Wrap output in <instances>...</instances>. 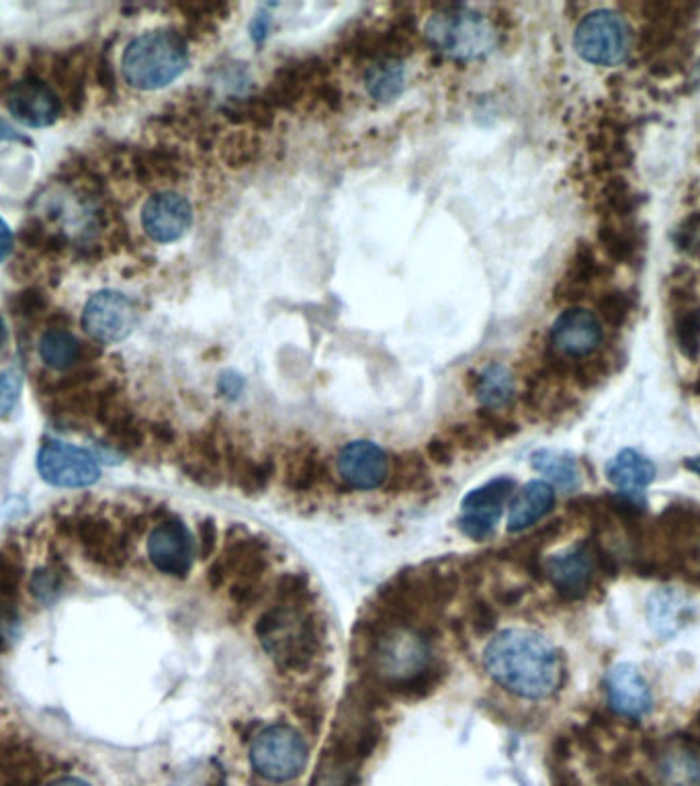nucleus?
Wrapping results in <instances>:
<instances>
[{"instance_id":"obj_57","label":"nucleus","mask_w":700,"mask_h":786,"mask_svg":"<svg viewBox=\"0 0 700 786\" xmlns=\"http://www.w3.org/2000/svg\"><path fill=\"white\" fill-rule=\"evenodd\" d=\"M4 339H7V330H4V322H2V318H0V349H2V344H4Z\"/></svg>"},{"instance_id":"obj_47","label":"nucleus","mask_w":700,"mask_h":786,"mask_svg":"<svg viewBox=\"0 0 700 786\" xmlns=\"http://www.w3.org/2000/svg\"><path fill=\"white\" fill-rule=\"evenodd\" d=\"M242 387H244V381H242V377L236 375V373H223L218 384L219 394H221L223 398H230V400L240 396Z\"/></svg>"},{"instance_id":"obj_26","label":"nucleus","mask_w":700,"mask_h":786,"mask_svg":"<svg viewBox=\"0 0 700 786\" xmlns=\"http://www.w3.org/2000/svg\"><path fill=\"white\" fill-rule=\"evenodd\" d=\"M230 471H232L233 481L238 483V488L244 493L265 492L271 486V481L275 478V462L273 459H263V462H252L249 457H242L240 453H236L230 463H228Z\"/></svg>"},{"instance_id":"obj_25","label":"nucleus","mask_w":700,"mask_h":786,"mask_svg":"<svg viewBox=\"0 0 700 786\" xmlns=\"http://www.w3.org/2000/svg\"><path fill=\"white\" fill-rule=\"evenodd\" d=\"M514 377L510 371L502 365H490L475 379V396L482 401L485 410H500L514 398Z\"/></svg>"},{"instance_id":"obj_30","label":"nucleus","mask_w":700,"mask_h":786,"mask_svg":"<svg viewBox=\"0 0 700 786\" xmlns=\"http://www.w3.org/2000/svg\"><path fill=\"white\" fill-rule=\"evenodd\" d=\"M275 599L280 606H291V608H303L311 599L310 580L306 573L291 571V573H283L277 584H275Z\"/></svg>"},{"instance_id":"obj_43","label":"nucleus","mask_w":700,"mask_h":786,"mask_svg":"<svg viewBox=\"0 0 700 786\" xmlns=\"http://www.w3.org/2000/svg\"><path fill=\"white\" fill-rule=\"evenodd\" d=\"M19 629V615L13 608V602H4L0 606V643H11Z\"/></svg>"},{"instance_id":"obj_16","label":"nucleus","mask_w":700,"mask_h":786,"mask_svg":"<svg viewBox=\"0 0 700 786\" xmlns=\"http://www.w3.org/2000/svg\"><path fill=\"white\" fill-rule=\"evenodd\" d=\"M594 556L588 545H576L544 561V573L565 599H582L590 590L594 578Z\"/></svg>"},{"instance_id":"obj_34","label":"nucleus","mask_w":700,"mask_h":786,"mask_svg":"<svg viewBox=\"0 0 700 786\" xmlns=\"http://www.w3.org/2000/svg\"><path fill=\"white\" fill-rule=\"evenodd\" d=\"M256 155V141L250 136H233L223 144V156L230 167H244Z\"/></svg>"},{"instance_id":"obj_48","label":"nucleus","mask_w":700,"mask_h":786,"mask_svg":"<svg viewBox=\"0 0 700 786\" xmlns=\"http://www.w3.org/2000/svg\"><path fill=\"white\" fill-rule=\"evenodd\" d=\"M271 32V15L266 11H261L259 15L254 16V21L250 23V35L254 42H263L266 35Z\"/></svg>"},{"instance_id":"obj_31","label":"nucleus","mask_w":700,"mask_h":786,"mask_svg":"<svg viewBox=\"0 0 700 786\" xmlns=\"http://www.w3.org/2000/svg\"><path fill=\"white\" fill-rule=\"evenodd\" d=\"M322 476H324V463L315 451H310L294 462L289 469L287 483L296 492H308L313 486L320 483Z\"/></svg>"},{"instance_id":"obj_29","label":"nucleus","mask_w":700,"mask_h":786,"mask_svg":"<svg viewBox=\"0 0 700 786\" xmlns=\"http://www.w3.org/2000/svg\"><path fill=\"white\" fill-rule=\"evenodd\" d=\"M426 479V467L422 463L421 455L408 453L395 459V467L389 476V490H416L421 488L422 481Z\"/></svg>"},{"instance_id":"obj_1","label":"nucleus","mask_w":700,"mask_h":786,"mask_svg":"<svg viewBox=\"0 0 700 786\" xmlns=\"http://www.w3.org/2000/svg\"><path fill=\"white\" fill-rule=\"evenodd\" d=\"M485 670L508 693L544 700L560 691L563 662L558 648L537 631L508 629L485 648Z\"/></svg>"},{"instance_id":"obj_11","label":"nucleus","mask_w":700,"mask_h":786,"mask_svg":"<svg viewBox=\"0 0 700 786\" xmlns=\"http://www.w3.org/2000/svg\"><path fill=\"white\" fill-rule=\"evenodd\" d=\"M336 467L341 479L353 490H375L389 478L388 453L371 441H353L344 445Z\"/></svg>"},{"instance_id":"obj_40","label":"nucleus","mask_w":700,"mask_h":786,"mask_svg":"<svg viewBox=\"0 0 700 786\" xmlns=\"http://www.w3.org/2000/svg\"><path fill=\"white\" fill-rule=\"evenodd\" d=\"M183 474H185L191 481H195L197 486H203V488H216V486L221 483V476H219L218 469L211 467V465H207V463L199 462V459L185 463V465H183Z\"/></svg>"},{"instance_id":"obj_24","label":"nucleus","mask_w":700,"mask_h":786,"mask_svg":"<svg viewBox=\"0 0 700 786\" xmlns=\"http://www.w3.org/2000/svg\"><path fill=\"white\" fill-rule=\"evenodd\" d=\"M39 356L51 369H72L82 356V344L68 330L51 328L39 340Z\"/></svg>"},{"instance_id":"obj_20","label":"nucleus","mask_w":700,"mask_h":786,"mask_svg":"<svg viewBox=\"0 0 700 786\" xmlns=\"http://www.w3.org/2000/svg\"><path fill=\"white\" fill-rule=\"evenodd\" d=\"M659 786H700V754L688 743L676 741L657 757Z\"/></svg>"},{"instance_id":"obj_36","label":"nucleus","mask_w":700,"mask_h":786,"mask_svg":"<svg viewBox=\"0 0 700 786\" xmlns=\"http://www.w3.org/2000/svg\"><path fill=\"white\" fill-rule=\"evenodd\" d=\"M263 596V580H236L230 590V601L236 608L249 611Z\"/></svg>"},{"instance_id":"obj_17","label":"nucleus","mask_w":700,"mask_h":786,"mask_svg":"<svg viewBox=\"0 0 700 786\" xmlns=\"http://www.w3.org/2000/svg\"><path fill=\"white\" fill-rule=\"evenodd\" d=\"M74 531H77L78 543L82 545L84 554L93 561H99L103 566L124 563L125 556H127L125 540L115 535L110 523L87 516V519H78Z\"/></svg>"},{"instance_id":"obj_41","label":"nucleus","mask_w":700,"mask_h":786,"mask_svg":"<svg viewBox=\"0 0 700 786\" xmlns=\"http://www.w3.org/2000/svg\"><path fill=\"white\" fill-rule=\"evenodd\" d=\"M480 422H482L485 431L492 432L498 438H508L514 432L518 431V426L510 422L508 418L500 417L496 410H483L480 412Z\"/></svg>"},{"instance_id":"obj_4","label":"nucleus","mask_w":700,"mask_h":786,"mask_svg":"<svg viewBox=\"0 0 700 786\" xmlns=\"http://www.w3.org/2000/svg\"><path fill=\"white\" fill-rule=\"evenodd\" d=\"M426 37L438 52L455 60L480 58L496 44V33L487 19L463 7L445 9L431 16Z\"/></svg>"},{"instance_id":"obj_53","label":"nucleus","mask_w":700,"mask_h":786,"mask_svg":"<svg viewBox=\"0 0 700 786\" xmlns=\"http://www.w3.org/2000/svg\"><path fill=\"white\" fill-rule=\"evenodd\" d=\"M520 599H523V592H520V590H514V588L502 590L500 594H496V601H498L502 606H514V604H518Z\"/></svg>"},{"instance_id":"obj_35","label":"nucleus","mask_w":700,"mask_h":786,"mask_svg":"<svg viewBox=\"0 0 700 786\" xmlns=\"http://www.w3.org/2000/svg\"><path fill=\"white\" fill-rule=\"evenodd\" d=\"M32 590L37 601L51 602L62 590V578L58 571L44 568L33 576Z\"/></svg>"},{"instance_id":"obj_6","label":"nucleus","mask_w":700,"mask_h":786,"mask_svg":"<svg viewBox=\"0 0 700 786\" xmlns=\"http://www.w3.org/2000/svg\"><path fill=\"white\" fill-rule=\"evenodd\" d=\"M576 52L596 66H619L631 52V30L615 11H592L577 23Z\"/></svg>"},{"instance_id":"obj_21","label":"nucleus","mask_w":700,"mask_h":786,"mask_svg":"<svg viewBox=\"0 0 700 786\" xmlns=\"http://www.w3.org/2000/svg\"><path fill=\"white\" fill-rule=\"evenodd\" d=\"M690 602L676 590H657L647 604L652 627L659 635H674L688 620Z\"/></svg>"},{"instance_id":"obj_23","label":"nucleus","mask_w":700,"mask_h":786,"mask_svg":"<svg viewBox=\"0 0 700 786\" xmlns=\"http://www.w3.org/2000/svg\"><path fill=\"white\" fill-rule=\"evenodd\" d=\"M367 93L379 103H389L398 99L405 87V68L402 60H379L365 72Z\"/></svg>"},{"instance_id":"obj_7","label":"nucleus","mask_w":700,"mask_h":786,"mask_svg":"<svg viewBox=\"0 0 700 786\" xmlns=\"http://www.w3.org/2000/svg\"><path fill=\"white\" fill-rule=\"evenodd\" d=\"M138 322L136 306L119 292H99L84 306L82 326L96 342L113 344L127 339Z\"/></svg>"},{"instance_id":"obj_27","label":"nucleus","mask_w":700,"mask_h":786,"mask_svg":"<svg viewBox=\"0 0 700 786\" xmlns=\"http://www.w3.org/2000/svg\"><path fill=\"white\" fill-rule=\"evenodd\" d=\"M530 463L539 474L547 476L561 490H576L579 486L577 463L574 462V457H570L565 453L543 448L532 455Z\"/></svg>"},{"instance_id":"obj_15","label":"nucleus","mask_w":700,"mask_h":786,"mask_svg":"<svg viewBox=\"0 0 700 786\" xmlns=\"http://www.w3.org/2000/svg\"><path fill=\"white\" fill-rule=\"evenodd\" d=\"M607 696L610 709L631 719L645 717L654 707L652 688L633 663H617L608 670Z\"/></svg>"},{"instance_id":"obj_46","label":"nucleus","mask_w":700,"mask_h":786,"mask_svg":"<svg viewBox=\"0 0 700 786\" xmlns=\"http://www.w3.org/2000/svg\"><path fill=\"white\" fill-rule=\"evenodd\" d=\"M428 457H431L436 465H449V463H452L451 441L433 438V441L428 443Z\"/></svg>"},{"instance_id":"obj_39","label":"nucleus","mask_w":700,"mask_h":786,"mask_svg":"<svg viewBox=\"0 0 700 786\" xmlns=\"http://www.w3.org/2000/svg\"><path fill=\"white\" fill-rule=\"evenodd\" d=\"M469 623L471 627L478 633L494 631L496 629V623H498V613L492 604H487L485 601L471 602V608H469Z\"/></svg>"},{"instance_id":"obj_51","label":"nucleus","mask_w":700,"mask_h":786,"mask_svg":"<svg viewBox=\"0 0 700 786\" xmlns=\"http://www.w3.org/2000/svg\"><path fill=\"white\" fill-rule=\"evenodd\" d=\"M296 715L299 719H303V724L313 725V727L315 725L320 727V721H322V713L318 710V707H311L308 703H301V707L296 709Z\"/></svg>"},{"instance_id":"obj_9","label":"nucleus","mask_w":700,"mask_h":786,"mask_svg":"<svg viewBox=\"0 0 700 786\" xmlns=\"http://www.w3.org/2000/svg\"><path fill=\"white\" fill-rule=\"evenodd\" d=\"M514 483L510 478L487 481L482 488L467 493L461 502L466 516L459 519V528L471 539H485L500 521V514L508 498L513 495Z\"/></svg>"},{"instance_id":"obj_3","label":"nucleus","mask_w":700,"mask_h":786,"mask_svg":"<svg viewBox=\"0 0 700 786\" xmlns=\"http://www.w3.org/2000/svg\"><path fill=\"white\" fill-rule=\"evenodd\" d=\"M188 66L183 35L169 30L144 33L125 49L122 68L134 89L158 91L181 77Z\"/></svg>"},{"instance_id":"obj_32","label":"nucleus","mask_w":700,"mask_h":786,"mask_svg":"<svg viewBox=\"0 0 700 786\" xmlns=\"http://www.w3.org/2000/svg\"><path fill=\"white\" fill-rule=\"evenodd\" d=\"M674 328L686 351L697 349L700 342V306L695 301H682L674 309Z\"/></svg>"},{"instance_id":"obj_5","label":"nucleus","mask_w":700,"mask_h":786,"mask_svg":"<svg viewBox=\"0 0 700 786\" xmlns=\"http://www.w3.org/2000/svg\"><path fill=\"white\" fill-rule=\"evenodd\" d=\"M310 748L291 725H271L250 745V764L266 781L289 783L306 771Z\"/></svg>"},{"instance_id":"obj_10","label":"nucleus","mask_w":700,"mask_h":786,"mask_svg":"<svg viewBox=\"0 0 700 786\" xmlns=\"http://www.w3.org/2000/svg\"><path fill=\"white\" fill-rule=\"evenodd\" d=\"M148 556L156 570L174 578H185L193 566L195 540L185 524L169 519L152 531L148 539Z\"/></svg>"},{"instance_id":"obj_28","label":"nucleus","mask_w":700,"mask_h":786,"mask_svg":"<svg viewBox=\"0 0 700 786\" xmlns=\"http://www.w3.org/2000/svg\"><path fill=\"white\" fill-rule=\"evenodd\" d=\"M134 169L140 176L141 183H160V181L164 183V181L179 179L181 162L172 152L152 150V152L138 156L134 160Z\"/></svg>"},{"instance_id":"obj_12","label":"nucleus","mask_w":700,"mask_h":786,"mask_svg":"<svg viewBox=\"0 0 700 786\" xmlns=\"http://www.w3.org/2000/svg\"><path fill=\"white\" fill-rule=\"evenodd\" d=\"M7 107L15 115L16 122L27 127H47L56 124L62 113L58 94L47 87L42 78L19 80L7 93Z\"/></svg>"},{"instance_id":"obj_18","label":"nucleus","mask_w":700,"mask_h":786,"mask_svg":"<svg viewBox=\"0 0 700 786\" xmlns=\"http://www.w3.org/2000/svg\"><path fill=\"white\" fill-rule=\"evenodd\" d=\"M607 478L619 492L639 495L655 479V465L633 448H622L607 463Z\"/></svg>"},{"instance_id":"obj_37","label":"nucleus","mask_w":700,"mask_h":786,"mask_svg":"<svg viewBox=\"0 0 700 786\" xmlns=\"http://www.w3.org/2000/svg\"><path fill=\"white\" fill-rule=\"evenodd\" d=\"M21 580V568L13 557L0 554V599L13 602Z\"/></svg>"},{"instance_id":"obj_45","label":"nucleus","mask_w":700,"mask_h":786,"mask_svg":"<svg viewBox=\"0 0 700 786\" xmlns=\"http://www.w3.org/2000/svg\"><path fill=\"white\" fill-rule=\"evenodd\" d=\"M96 80H99V87L107 93L115 91V75L111 70L110 58H107V52H103L99 58H96Z\"/></svg>"},{"instance_id":"obj_38","label":"nucleus","mask_w":700,"mask_h":786,"mask_svg":"<svg viewBox=\"0 0 700 786\" xmlns=\"http://www.w3.org/2000/svg\"><path fill=\"white\" fill-rule=\"evenodd\" d=\"M21 394V375L11 369L0 375V418L9 417Z\"/></svg>"},{"instance_id":"obj_19","label":"nucleus","mask_w":700,"mask_h":786,"mask_svg":"<svg viewBox=\"0 0 700 786\" xmlns=\"http://www.w3.org/2000/svg\"><path fill=\"white\" fill-rule=\"evenodd\" d=\"M555 506V490L547 481H530L514 495L508 516V531L520 533L539 523Z\"/></svg>"},{"instance_id":"obj_55","label":"nucleus","mask_w":700,"mask_h":786,"mask_svg":"<svg viewBox=\"0 0 700 786\" xmlns=\"http://www.w3.org/2000/svg\"><path fill=\"white\" fill-rule=\"evenodd\" d=\"M47 786H93L89 785L87 781H82V778H77V776H62V778H56V781H51L49 785Z\"/></svg>"},{"instance_id":"obj_42","label":"nucleus","mask_w":700,"mask_h":786,"mask_svg":"<svg viewBox=\"0 0 700 786\" xmlns=\"http://www.w3.org/2000/svg\"><path fill=\"white\" fill-rule=\"evenodd\" d=\"M449 436L452 445H459L467 451H480L483 447L482 432L475 431L471 424H455Z\"/></svg>"},{"instance_id":"obj_54","label":"nucleus","mask_w":700,"mask_h":786,"mask_svg":"<svg viewBox=\"0 0 700 786\" xmlns=\"http://www.w3.org/2000/svg\"><path fill=\"white\" fill-rule=\"evenodd\" d=\"M4 139H16V141H27L21 134H16L15 127L11 124H7L4 119H0V141Z\"/></svg>"},{"instance_id":"obj_52","label":"nucleus","mask_w":700,"mask_h":786,"mask_svg":"<svg viewBox=\"0 0 700 786\" xmlns=\"http://www.w3.org/2000/svg\"><path fill=\"white\" fill-rule=\"evenodd\" d=\"M152 434H154L156 441L162 445H172V441H174V431L169 424H152Z\"/></svg>"},{"instance_id":"obj_33","label":"nucleus","mask_w":700,"mask_h":786,"mask_svg":"<svg viewBox=\"0 0 700 786\" xmlns=\"http://www.w3.org/2000/svg\"><path fill=\"white\" fill-rule=\"evenodd\" d=\"M47 306H49V301H47L46 294L42 289L33 287V289H25V292L15 295L13 314L21 316V318H27V320H35L42 314H46Z\"/></svg>"},{"instance_id":"obj_2","label":"nucleus","mask_w":700,"mask_h":786,"mask_svg":"<svg viewBox=\"0 0 700 786\" xmlns=\"http://www.w3.org/2000/svg\"><path fill=\"white\" fill-rule=\"evenodd\" d=\"M256 637L285 672H303L320 651L318 623L301 608L275 604L256 620Z\"/></svg>"},{"instance_id":"obj_8","label":"nucleus","mask_w":700,"mask_h":786,"mask_svg":"<svg viewBox=\"0 0 700 786\" xmlns=\"http://www.w3.org/2000/svg\"><path fill=\"white\" fill-rule=\"evenodd\" d=\"M37 469L47 483L58 488H87L101 478V469L93 455L66 443H49L42 448Z\"/></svg>"},{"instance_id":"obj_44","label":"nucleus","mask_w":700,"mask_h":786,"mask_svg":"<svg viewBox=\"0 0 700 786\" xmlns=\"http://www.w3.org/2000/svg\"><path fill=\"white\" fill-rule=\"evenodd\" d=\"M199 545H202L199 551H202L203 559L214 556V551L218 547V526L211 519H205L199 524Z\"/></svg>"},{"instance_id":"obj_49","label":"nucleus","mask_w":700,"mask_h":786,"mask_svg":"<svg viewBox=\"0 0 700 786\" xmlns=\"http://www.w3.org/2000/svg\"><path fill=\"white\" fill-rule=\"evenodd\" d=\"M228 576H230V573L226 570L223 561L218 557V559L211 563L209 571H207V582H209V586L214 588V590H218L219 586H223V582H226Z\"/></svg>"},{"instance_id":"obj_56","label":"nucleus","mask_w":700,"mask_h":786,"mask_svg":"<svg viewBox=\"0 0 700 786\" xmlns=\"http://www.w3.org/2000/svg\"><path fill=\"white\" fill-rule=\"evenodd\" d=\"M685 467L688 469V471H692V474H697V476H700V455H697V457H688V459H685Z\"/></svg>"},{"instance_id":"obj_50","label":"nucleus","mask_w":700,"mask_h":786,"mask_svg":"<svg viewBox=\"0 0 700 786\" xmlns=\"http://www.w3.org/2000/svg\"><path fill=\"white\" fill-rule=\"evenodd\" d=\"M11 250H13V233L0 217V262L11 254Z\"/></svg>"},{"instance_id":"obj_22","label":"nucleus","mask_w":700,"mask_h":786,"mask_svg":"<svg viewBox=\"0 0 700 786\" xmlns=\"http://www.w3.org/2000/svg\"><path fill=\"white\" fill-rule=\"evenodd\" d=\"M51 75L56 78V82L60 84L64 94H66V103L77 113L82 109L84 103V82H87V60L80 56L78 52L74 54H62L56 56L51 64Z\"/></svg>"},{"instance_id":"obj_13","label":"nucleus","mask_w":700,"mask_h":786,"mask_svg":"<svg viewBox=\"0 0 700 786\" xmlns=\"http://www.w3.org/2000/svg\"><path fill=\"white\" fill-rule=\"evenodd\" d=\"M551 342L560 355L570 358L592 355L603 342V324L590 309H565L553 322Z\"/></svg>"},{"instance_id":"obj_14","label":"nucleus","mask_w":700,"mask_h":786,"mask_svg":"<svg viewBox=\"0 0 700 786\" xmlns=\"http://www.w3.org/2000/svg\"><path fill=\"white\" fill-rule=\"evenodd\" d=\"M193 224V209L179 193H158L141 209V226L160 244H169L187 233Z\"/></svg>"}]
</instances>
